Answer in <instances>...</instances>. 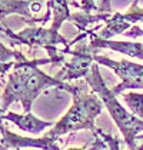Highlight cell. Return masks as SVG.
<instances>
[{"label":"cell","instance_id":"cell-4","mask_svg":"<svg viewBox=\"0 0 143 150\" xmlns=\"http://www.w3.org/2000/svg\"><path fill=\"white\" fill-rule=\"evenodd\" d=\"M4 32V35L12 40L13 45H27V46H42L49 52V56L56 60V63L63 64L64 63V53L63 50L57 49V45H63L66 49H70L72 43L63 36L60 35L57 30L50 29H43V27H37V26H29L24 30L19 33H13L9 27L1 29Z\"/></svg>","mask_w":143,"mask_h":150},{"label":"cell","instance_id":"cell-1","mask_svg":"<svg viewBox=\"0 0 143 150\" xmlns=\"http://www.w3.org/2000/svg\"><path fill=\"white\" fill-rule=\"evenodd\" d=\"M47 63H56V60L47 57L35 59V60L24 59L20 62H13V71L9 74V79L4 84L3 94H1L3 113L7 112L9 106L13 102H20L24 109V113H30L32 104L36 100V97L49 87L66 90L73 96L84 90L82 86L77 87L66 81H60L55 76L52 77L39 69L40 64H47Z\"/></svg>","mask_w":143,"mask_h":150},{"label":"cell","instance_id":"cell-2","mask_svg":"<svg viewBox=\"0 0 143 150\" xmlns=\"http://www.w3.org/2000/svg\"><path fill=\"white\" fill-rule=\"evenodd\" d=\"M84 79L87 81V84L90 86V89L103 102L110 117L113 119L116 126L119 127L120 133L123 134L125 143L129 146L130 150H136L137 149V144H136L137 136H139L140 132H143V120L136 117L133 113H129L123 107V104H120L116 94H113L112 89H109L106 86V83H105L102 74H100V70H99V66H97L96 62L92 64L90 73Z\"/></svg>","mask_w":143,"mask_h":150},{"label":"cell","instance_id":"cell-9","mask_svg":"<svg viewBox=\"0 0 143 150\" xmlns=\"http://www.w3.org/2000/svg\"><path fill=\"white\" fill-rule=\"evenodd\" d=\"M1 120H9L12 122L14 126H17L20 130L27 132V133H32V134H37V133H42L43 130H46L47 127H53L55 125L52 122H46V120H42L39 117H36L32 113H24V115H17V113H3L1 115Z\"/></svg>","mask_w":143,"mask_h":150},{"label":"cell","instance_id":"cell-17","mask_svg":"<svg viewBox=\"0 0 143 150\" xmlns=\"http://www.w3.org/2000/svg\"><path fill=\"white\" fill-rule=\"evenodd\" d=\"M79 7L82 9V12H86L89 14H96L100 13V7H97L95 0H82V3L79 4Z\"/></svg>","mask_w":143,"mask_h":150},{"label":"cell","instance_id":"cell-21","mask_svg":"<svg viewBox=\"0 0 143 150\" xmlns=\"http://www.w3.org/2000/svg\"><path fill=\"white\" fill-rule=\"evenodd\" d=\"M136 150H143V144H142V146H140V147H137V149H136Z\"/></svg>","mask_w":143,"mask_h":150},{"label":"cell","instance_id":"cell-18","mask_svg":"<svg viewBox=\"0 0 143 150\" xmlns=\"http://www.w3.org/2000/svg\"><path fill=\"white\" fill-rule=\"evenodd\" d=\"M126 36L129 37H137V36H143V29L139 27V26H133L132 29H129V32L125 33Z\"/></svg>","mask_w":143,"mask_h":150},{"label":"cell","instance_id":"cell-22","mask_svg":"<svg viewBox=\"0 0 143 150\" xmlns=\"http://www.w3.org/2000/svg\"><path fill=\"white\" fill-rule=\"evenodd\" d=\"M20 150H24V149H20Z\"/></svg>","mask_w":143,"mask_h":150},{"label":"cell","instance_id":"cell-7","mask_svg":"<svg viewBox=\"0 0 143 150\" xmlns=\"http://www.w3.org/2000/svg\"><path fill=\"white\" fill-rule=\"evenodd\" d=\"M26 147H36L42 150H60L59 144L55 139L45 134L43 137H26V136H19L14 134L10 130H7L4 125H1V149H26Z\"/></svg>","mask_w":143,"mask_h":150},{"label":"cell","instance_id":"cell-3","mask_svg":"<svg viewBox=\"0 0 143 150\" xmlns=\"http://www.w3.org/2000/svg\"><path fill=\"white\" fill-rule=\"evenodd\" d=\"M103 106V102L95 92L87 93L82 90L73 96L72 107L57 123H55V126L46 134L55 140L59 136L69 134L77 130H92L95 134L97 130L95 126V120L102 113Z\"/></svg>","mask_w":143,"mask_h":150},{"label":"cell","instance_id":"cell-19","mask_svg":"<svg viewBox=\"0 0 143 150\" xmlns=\"http://www.w3.org/2000/svg\"><path fill=\"white\" fill-rule=\"evenodd\" d=\"M110 10H112L110 0H103V3L100 4V13H109Z\"/></svg>","mask_w":143,"mask_h":150},{"label":"cell","instance_id":"cell-6","mask_svg":"<svg viewBox=\"0 0 143 150\" xmlns=\"http://www.w3.org/2000/svg\"><path fill=\"white\" fill-rule=\"evenodd\" d=\"M66 54H72V59L69 62H64L62 64V69L55 74V77L60 81L76 80L80 77H86L90 70L92 64L95 63L96 52L90 47L89 43H80L79 46L73 50H67Z\"/></svg>","mask_w":143,"mask_h":150},{"label":"cell","instance_id":"cell-16","mask_svg":"<svg viewBox=\"0 0 143 150\" xmlns=\"http://www.w3.org/2000/svg\"><path fill=\"white\" fill-rule=\"evenodd\" d=\"M95 134H97L99 137L103 139V142L107 144V147L109 150H120V144H119V140L116 137H113L112 134H109V133H105L103 130H100V129H97L96 130Z\"/></svg>","mask_w":143,"mask_h":150},{"label":"cell","instance_id":"cell-5","mask_svg":"<svg viewBox=\"0 0 143 150\" xmlns=\"http://www.w3.org/2000/svg\"><path fill=\"white\" fill-rule=\"evenodd\" d=\"M95 62L97 64L106 66L112 69L120 77V83L112 87L113 94H120L127 89H143V66L133 63L129 60H112V59L102 56V54H95Z\"/></svg>","mask_w":143,"mask_h":150},{"label":"cell","instance_id":"cell-10","mask_svg":"<svg viewBox=\"0 0 143 150\" xmlns=\"http://www.w3.org/2000/svg\"><path fill=\"white\" fill-rule=\"evenodd\" d=\"M40 9L42 4L35 0H1L0 3V13L3 20L9 14H20L24 19L35 20L37 17L33 16V12H39Z\"/></svg>","mask_w":143,"mask_h":150},{"label":"cell","instance_id":"cell-15","mask_svg":"<svg viewBox=\"0 0 143 150\" xmlns=\"http://www.w3.org/2000/svg\"><path fill=\"white\" fill-rule=\"evenodd\" d=\"M137 1H139V0H135V3L132 4V7L129 9V12L125 14L126 20L130 22L132 24L136 23V22H143V9L137 7Z\"/></svg>","mask_w":143,"mask_h":150},{"label":"cell","instance_id":"cell-8","mask_svg":"<svg viewBox=\"0 0 143 150\" xmlns=\"http://www.w3.org/2000/svg\"><path fill=\"white\" fill-rule=\"evenodd\" d=\"M87 35L90 36V47L97 52L99 49H112L115 52H119L123 54H127L130 57H136L143 60V43L137 42H116V40H105L99 36H95L93 30H87Z\"/></svg>","mask_w":143,"mask_h":150},{"label":"cell","instance_id":"cell-20","mask_svg":"<svg viewBox=\"0 0 143 150\" xmlns=\"http://www.w3.org/2000/svg\"><path fill=\"white\" fill-rule=\"evenodd\" d=\"M137 140H143V134H139V136H137Z\"/></svg>","mask_w":143,"mask_h":150},{"label":"cell","instance_id":"cell-13","mask_svg":"<svg viewBox=\"0 0 143 150\" xmlns=\"http://www.w3.org/2000/svg\"><path fill=\"white\" fill-rule=\"evenodd\" d=\"M112 16L109 13H96V14H89L86 12H79V13H73L70 16V22L74 23V26L82 30V32H86V27L89 24L96 23L99 20H105L106 22L107 19H110Z\"/></svg>","mask_w":143,"mask_h":150},{"label":"cell","instance_id":"cell-12","mask_svg":"<svg viewBox=\"0 0 143 150\" xmlns=\"http://www.w3.org/2000/svg\"><path fill=\"white\" fill-rule=\"evenodd\" d=\"M47 7L52 9V12L55 13L53 16V23H52V29L57 30L62 27V24L66 20H70V9L67 4V0H49Z\"/></svg>","mask_w":143,"mask_h":150},{"label":"cell","instance_id":"cell-14","mask_svg":"<svg viewBox=\"0 0 143 150\" xmlns=\"http://www.w3.org/2000/svg\"><path fill=\"white\" fill-rule=\"evenodd\" d=\"M123 99L132 110V113L143 120V93H123Z\"/></svg>","mask_w":143,"mask_h":150},{"label":"cell","instance_id":"cell-11","mask_svg":"<svg viewBox=\"0 0 143 150\" xmlns=\"http://www.w3.org/2000/svg\"><path fill=\"white\" fill-rule=\"evenodd\" d=\"M132 29V23L126 20L125 14L122 13H115L110 19L106 20V26L100 30L99 37L100 39H105V40H112L113 36L122 35V33H126V30Z\"/></svg>","mask_w":143,"mask_h":150}]
</instances>
